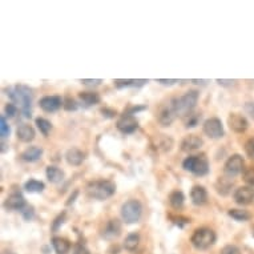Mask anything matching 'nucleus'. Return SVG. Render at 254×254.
<instances>
[{"label": "nucleus", "instance_id": "48", "mask_svg": "<svg viewBox=\"0 0 254 254\" xmlns=\"http://www.w3.org/2000/svg\"><path fill=\"white\" fill-rule=\"evenodd\" d=\"M157 83L163 84V85H173V84L179 83V80L175 79H169V80H164V79H158Z\"/></svg>", "mask_w": 254, "mask_h": 254}, {"label": "nucleus", "instance_id": "1", "mask_svg": "<svg viewBox=\"0 0 254 254\" xmlns=\"http://www.w3.org/2000/svg\"><path fill=\"white\" fill-rule=\"evenodd\" d=\"M5 95L13 101V104L20 105V111L25 119H29L32 115V91L27 85L5 88Z\"/></svg>", "mask_w": 254, "mask_h": 254}, {"label": "nucleus", "instance_id": "16", "mask_svg": "<svg viewBox=\"0 0 254 254\" xmlns=\"http://www.w3.org/2000/svg\"><path fill=\"white\" fill-rule=\"evenodd\" d=\"M121 233V222L117 218H112L105 224L104 229H103V237L107 240H112V238L119 237Z\"/></svg>", "mask_w": 254, "mask_h": 254}, {"label": "nucleus", "instance_id": "8", "mask_svg": "<svg viewBox=\"0 0 254 254\" xmlns=\"http://www.w3.org/2000/svg\"><path fill=\"white\" fill-rule=\"evenodd\" d=\"M176 117H177V112H176L173 99H171L168 103L161 105L160 109L157 111V121L163 127H169L175 121Z\"/></svg>", "mask_w": 254, "mask_h": 254}, {"label": "nucleus", "instance_id": "37", "mask_svg": "<svg viewBox=\"0 0 254 254\" xmlns=\"http://www.w3.org/2000/svg\"><path fill=\"white\" fill-rule=\"evenodd\" d=\"M245 153L246 156L250 158V160H253L254 161V137H250L248 141L245 142Z\"/></svg>", "mask_w": 254, "mask_h": 254}, {"label": "nucleus", "instance_id": "10", "mask_svg": "<svg viewBox=\"0 0 254 254\" xmlns=\"http://www.w3.org/2000/svg\"><path fill=\"white\" fill-rule=\"evenodd\" d=\"M117 129L120 130L121 133L124 134H132L134 133L138 128V121L137 119L130 115V113L124 112L120 116V119L117 120Z\"/></svg>", "mask_w": 254, "mask_h": 254}, {"label": "nucleus", "instance_id": "12", "mask_svg": "<svg viewBox=\"0 0 254 254\" xmlns=\"http://www.w3.org/2000/svg\"><path fill=\"white\" fill-rule=\"evenodd\" d=\"M40 108L47 113H54L64 105V99L60 96H44L39 101Z\"/></svg>", "mask_w": 254, "mask_h": 254}, {"label": "nucleus", "instance_id": "22", "mask_svg": "<svg viewBox=\"0 0 254 254\" xmlns=\"http://www.w3.org/2000/svg\"><path fill=\"white\" fill-rule=\"evenodd\" d=\"M79 100L84 107H92L100 103V95L97 92H80Z\"/></svg>", "mask_w": 254, "mask_h": 254}, {"label": "nucleus", "instance_id": "14", "mask_svg": "<svg viewBox=\"0 0 254 254\" xmlns=\"http://www.w3.org/2000/svg\"><path fill=\"white\" fill-rule=\"evenodd\" d=\"M3 206L7 210H21L23 212L27 204H25V198L23 197V194H20V193H12V194H9L5 198Z\"/></svg>", "mask_w": 254, "mask_h": 254}, {"label": "nucleus", "instance_id": "28", "mask_svg": "<svg viewBox=\"0 0 254 254\" xmlns=\"http://www.w3.org/2000/svg\"><path fill=\"white\" fill-rule=\"evenodd\" d=\"M24 189L28 193H42L43 190L46 189V185H44V183H43V181L31 179L24 184Z\"/></svg>", "mask_w": 254, "mask_h": 254}, {"label": "nucleus", "instance_id": "51", "mask_svg": "<svg viewBox=\"0 0 254 254\" xmlns=\"http://www.w3.org/2000/svg\"><path fill=\"white\" fill-rule=\"evenodd\" d=\"M3 254H15V253H12V252H4Z\"/></svg>", "mask_w": 254, "mask_h": 254}, {"label": "nucleus", "instance_id": "32", "mask_svg": "<svg viewBox=\"0 0 254 254\" xmlns=\"http://www.w3.org/2000/svg\"><path fill=\"white\" fill-rule=\"evenodd\" d=\"M201 121V113H190L188 115L187 117H184V124H185V128H196L197 125L200 124Z\"/></svg>", "mask_w": 254, "mask_h": 254}, {"label": "nucleus", "instance_id": "38", "mask_svg": "<svg viewBox=\"0 0 254 254\" xmlns=\"http://www.w3.org/2000/svg\"><path fill=\"white\" fill-rule=\"evenodd\" d=\"M169 217H171L172 222H173L175 225L180 226V228H183L184 225H187V224H189V222H190V220H189V218H185V217L172 216V214Z\"/></svg>", "mask_w": 254, "mask_h": 254}, {"label": "nucleus", "instance_id": "49", "mask_svg": "<svg viewBox=\"0 0 254 254\" xmlns=\"http://www.w3.org/2000/svg\"><path fill=\"white\" fill-rule=\"evenodd\" d=\"M193 84H201V85H205L206 83H209V80H192Z\"/></svg>", "mask_w": 254, "mask_h": 254}, {"label": "nucleus", "instance_id": "30", "mask_svg": "<svg viewBox=\"0 0 254 254\" xmlns=\"http://www.w3.org/2000/svg\"><path fill=\"white\" fill-rule=\"evenodd\" d=\"M35 124L38 127V129L40 130V133H42L43 136H46V137L50 134L51 129H52V124H51L47 119H44V117H38V119L35 120Z\"/></svg>", "mask_w": 254, "mask_h": 254}, {"label": "nucleus", "instance_id": "25", "mask_svg": "<svg viewBox=\"0 0 254 254\" xmlns=\"http://www.w3.org/2000/svg\"><path fill=\"white\" fill-rule=\"evenodd\" d=\"M184 202H185V196L181 190H173V192L169 194V204L173 209L176 210H180L183 209Z\"/></svg>", "mask_w": 254, "mask_h": 254}, {"label": "nucleus", "instance_id": "2", "mask_svg": "<svg viewBox=\"0 0 254 254\" xmlns=\"http://www.w3.org/2000/svg\"><path fill=\"white\" fill-rule=\"evenodd\" d=\"M85 192L89 198L93 200H107L109 197H112L116 192V185L109 181V180H96L91 181L85 188Z\"/></svg>", "mask_w": 254, "mask_h": 254}, {"label": "nucleus", "instance_id": "7", "mask_svg": "<svg viewBox=\"0 0 254 254\" xmlns=\"http://www.w3.org/2000/svg\"><path fill=\"white\" fill-rule=\"evenodd\" d=\"M242 172H245V161L242 158L241 154H233L226 160L225 165H224V173L225 176L233 179L236 176L241 175Z\"/></svg>", "mask_w": 254, "mask_h": 254}, {"label": "nucleus", "instance_id": "31", "mask_svg": "<svg viewBox=\"0 0 254 254\" xmlns=\"http://www.w3.org/2000/svg\"><path fill=\"white\" fill-rule=\"evenodd\" d=\"M172 145H173V140L171 137H168L165 134H161L157 137V142H156V146L158 149H161L163 152H167V150L172 149Z\"/></svg>", "mask_w": 254, "mask_h": 254}, {"label": "nucleus", "instance_id": "35", "mask_svg": "<svg viewBox=\"0 0 254 254\" xmlns=\"http://www.w3.org/2000/svg\"><path fill=\"white\" fill-rule=\"evenodd\" d=\"M63 108L68 111V112H73L76 109L79 108V104H77V101L75 99H72V97H65L64 99V105H63Z\"/></svg>", "mask_w": 254, "mask_h": 254}, {"label": "nucleus", "instance_id": "43", "mask_svg": "<svg viewBox=\"0 0 254 254\" xmlns=\"http://www.w3.org/2000/svg\"><path fill=\"white\" fill-rule=\"evenodd\" d=\"M100 112L103 113V116L108 117V119H113V117L117 115L116 111H113V109H111V108H107V107H105V108H101Z\"/></svg>", "mask_w": 254, "mask_h": 254}, {"label": "nucleus", "instance_id": "13", "mask_svg": "<svg viewBox=\"0 0 254 254\" xmlns=\"http://www.w3.org/2000/svg\"><path fill=\"white\" fill-rule=\"evenodd\" d=\"M236 204L250 205L254 201V189L252 187H240L233 194Z\"/></svg>", "mask_w": 254, "mask_h": 254}, {"label": "nucleus", "instance_id": "29", "mask_svg": "<svg viewBox=\"0 0 254 254\" xmlns=\"http://www.w3.org/2000/svg\"><path fill=\"white\" fill-rule=\"evenodd\" d=\"M228 214L233 220L240 221V222H245V221H249L252 218V214H250L249 210H245V209H230Z\"/></svg>", "mask_w": 254, "mask_h": 254}, {"label": "nucleus", "instance_id": "5", "mask_svg": "<svg viewBox=\"0 0 254 254\" xmlns=\"http://www.w3.org/2000/svg\"><path fill=\"white\" fill-rule=\"evenodd\" d=\"M217 240V236L214 233V230L210 228H198L194 230V233L192 234L190 242L192 245L198 250H206L210 246L214 245V242Z\"/></svg>", "mask_w": 254, "mask_h": 254}, {"label": "nucleus", "instance_id": "6", "mask_svg": "<svg viewBox=\"0 0 254 254\" xmlns=\"http://www.w3.org/2000/svg\"><path fill=\"white\" fill-rule=\"evenodd\" d=\"M142 216V205L138 200H128L121 205V217L125 224H136Z\"/></svg>", "mask_w": 254, "mask_h": 254}, {"label": "nucleus", "instance_id": "3", "mask_svg": "<svg viewBox=\"0 0 254 254\" xmlns=\"http://www.w3.org/2000/svg\"><path fill=\"white\" fill-rule=\"evenodd\" d=\"M198 97H200V93H198V91H196V89L188 91L187 93L181 97H175L173 101H175L177 116L187 117L188 115H190V113L193 112V109L196 108Z\"/></svg>", "mask_w": 254, "mask_h": 254}, {"label": "nucleus", "instance_id": "9", "mask_svg": "<svg viewBox=\"0 0 254 254\" xmlns=\"http://www.w3.org/2000/svg\"><path fill=\"white\" fill-rule=\"evenodd\" d=\"M202 129H204V133L208 137L213 138V140H217V138H221L225 136L224 125H222L220 119H217V117H210L208 120H205L204 125H202Z\"/></svg>", "mask_w": 254, "mask_h": 254}, {"label": "nucleus", "instance_id": "36", "mask_svg": "<svg viewBox=\"0 0 254 254\" xmlns=\"http://www.w3.org/2000/svg\"><path fill=\"white\" fill-rule=\"evenodd\" d=\"M65 217H67V214H65V212H63L62 214H59L56 218H55V221L52 222V232H58L59 229H60V226L65 222Z\"/></svg>", "mask_w": 254, "mask_h": 254}, {"label": "nucleus", "instance_id": "15", "mask_svg": "<svg viewBox=\"0 0 254 254\" xmlns=\"http://www.w3.org/2000/svg\"><path fill=\"white\" fill-rule=\"evenodd\" d=\"M204 145V140L196 134H189L187 137L184 138L181 141V150L183 152H194V150H198L201 146Z\"/></svg>", "mask_w": 254, "mask_h": 254}, {"label": "nucleus", "instance_id": "17", "mask_svg": "<svg viewBox=\"0 0 254 254\" xmlns=\"http://www.w3.org/2000/svg\"><path fill=\"white\" fill-rule=\"evenodd\" d=\"M190 198H192V202L197 206H201L204 205L206 201H208V192L204 187L201 185H194L190 190Z\"/></svg>", "mask_w": 254, "mask_h": 254}, {"label": "nucleus", "instance_id": "41", "mask_svg": "<svg viewBox=\"0 0 254 254\" xmlns=\"http://www.w3.org/2000/svg\"><path fill=\"white\" fill-rule=\"evenodd\" d=\"M23 217H24V220L29 221V220H32L35 216V209L34 206H31V205H27L24 208V210H23Z\"/></svg>", "mask_w": 254, "mask_h": 254}, {"label": "nucleus", "instance_id": "45", "mask_svg": "<svg viewBox=\"0 0 254 254\" xmlns=\"http://www.w3.org/2000/svg\"><path fill=\"white\" fill-rule=\"evenodd\" d=\"M245 112L249 115L252 119L254 120V103L253 101H249V103H246L245 104Z\"/></svg>", "mask_w": 254, "mask_h": 254}, {"label": "nucleus", "instance_id": "34", "mask_svg": "<svg viewBox=\"0 0 254 254\" xmlns=\"http://www.w3.org/2000/svg\"><path fill=\"white\" fill-rule=\"evenodd\" d=\"M9 133H11V129H9L8 123H7L4 116H1L0 117V136L4 140L5 137H8Z\"/></svg>", "mask_w": 254, "mask_h": 254}, {"label": "nucleus", "instance_id": "11", "mask_svg": "<svg viewBox=\"0 0 254 254\" xmlns=\"http://www.w3.org/2000/svg\"><path fill=\"white\" fill-rule=\"evenodd\" d=\"M228 125H229L230 129L236 133H244L249 128V121L240 113H230L229 117H228Z\"/></svg>", "mask_w": 254, "mask_h": 254}, {"label": "nucleus", "instance_id": "33", "mask_svg": "<svg viewBox=\"0 0 254 254\" xmlns=\"http://www.w3.org/2000/svg\"><path fill=\"white\" fill-rule=\"evenodd\" d=\"M242 179L248 184V187L254 188V167L246 168L244 175H242Z\"/></svg>", "mask_w": 254, "mask_h": 254}, {"label": "nucleus", "instance_id": "47", "mask_svg": "<svg viewBox=\"0 0 254 254\" xmlns=\"http://www.w3.org/2000/svg\"><path fill=\"white\" fill-rule=\"evenodd\" d=\"M217 83L222 85V87H232L234 83H236V80H221L217 79Z\"/></svg>", "mask_w": 254, "mask_h": 254}, {"label": "nucleus", "instance_id": "27", "mask_svg": "<svg viewBox=\"0 0 254 254\" xmlns=\"http://www.w3.org/2000/svg\"><path fill=\"white\" fill-rule=\"evenodd\" d=\"M138 244H140V234L138 233H130L128 234L124 240V249L128 250V252H133V250L137 249Z\"/></svg>", "mask_w": 254, "mask_h": 254}, {"label": "nucleus", "instance_id": "18", "mask_svg": "<svg viewBox=\"0 0 254 254\" xmlns=\"http://www.w3.org/2000/svg\"><path fill=\"white\" fill-rule=\"evenodd\" d=\"M16 136L21 142H31L34 141L36 133H35V129L31 125L21 124L17 127Z\"/></svg>", "mask_w": 254, "mask_h": 254}, {"label": "nucleus", "instance_id": "4", "mask_svg": "<svg viewBox=\"0 0 254 254\" xmlns=\"http://www.w3.org/2000/svg\"><path fill=\"white\" fill-rule=\"evenodd\" d=\"M183 168L185 171L190 172L194 176L202 177L209 173L208 157L204 153L189 156L183 161Z\"/></svg>", "mask_w": 254, "mask_h": 254}, {"label": "nucleus", "instance_id": "24", "mask_svg": "<svg viewBox=\"0 0 254 254\" xmlns=\"http://www.w3.org/2000/svg\"><path fill=\"white\" fill-rule=\"evenodd\" d=\"M52 246L56 254H67L71 250V242L67 238L54 237L52 238Z\"/></svg>", "mask_w": 254, "mask_h": 254}, {"label": "nucleus", "instance_id": "21", "mask_svg": "<svg viewBox=\"0 0 254 254\" xmlns=\"http://www.w3.org/2000/svg\"><path fill=\"white\" fill-rule=\"evenodd\" d=\"M84 158H85L84 153L80 149H77V148H71L65 153V160H67V163L69 165H72V167H79V165H81Z\"/></svg>", "mask_w": 254, "mask_h": 254}, {"label": "nucleus", "instance_id": "23", "mask_svg": "<svg viewBox=\"0 0 254 254\" xmlns=\"http://www.w3.org/2000/svg\"><path fill=\"white\" fill-rule=\"evenodd\" d=\"M46 176L50 183L59 184V183H62L63 180H64L65 173H64L60 168L55 167V165H50V167H47L46 169Z\"/></svg>", "mask_w": 254, "mask_h": 254}, {"label": "nucleus", "instance_id": "44", "mask_svg": "<svg viewBox=\"0 0 254 254\" xmlns=\"http://www.w3.org/2000/svg\"><path fill=\"white\" fill-rule=\"evenodd\" d=\"M73 254H91V253H89V250H88L87 248L83 245V244H77L75 248V252H73Z\"/></svg>", "mask_w": 254, "mask_h": 254}, {"label": "nucleus", "instance_id": "42", "mask_svg": "<svg viewBox=\"0 0 254 254\" xmlns=\"http://www.w3.org/2000/svg\"><path fill=\"white\" fill-rule=\"evenodd\" d=\"M81 81V84H84L85 87H97V85H100L101 83H103V80L101 79H83L80 80Z\"/></svg>", "mask_w": 254, "mask_h": 254}, {"label": "nucleus", "instance_id": "19", "mask_svg": "<svg viewBox=\"0 0 254 254\" xmlns=\"http://www.w3.org/2000/svg\"><path fill=\"white\" fill-rule=\"evenodd\" d=\"M233 188V180L228 176H221L216 181V190L221 196H228Z\"/></svg>", "mask_w": 254, "mask_h": 254}, {"label": "nucleus", "instance_id": "20", "mask_svg": "<svg viewBox=\"0 0 254 254\" xmlns=\"http://www.w3.org/2000/svg\"><path fill=\"white\" fill-rule=\"evenodd\" d=\"M43 156V149L39 146H29L20 154V158L25 163H36Z\"/></svg>", "mask_w": 254, "mask_h": 254}, {"label": "nucleus", "instance_id": "39", "mask_svg": "<svg viewBox=\"0 0 254 254\" xmlns=\"http://www.w3.org/2000/svg\"><path fill=\"white\" fill-rule=\"evenodd\" d=\"M221 254H241V250L236 245H226L221 249Z\"/></svg>", "mask_w": 254, "mask_h": 254}, {"label": "nucleus", "instance_id": "26", "mask_svg": "<svg viewBox=\"0 0 254 254\" xmlns=\"http://www.w3.org/2000/svg\"><path fill=\"white\" fill-rule=\"evenodd\" d=\"M115 87L119 88V89H123V88L128 87H142L144 84L148 83V80H130V79H116L115 81Z\"/></svg>", "mask_w": 254, "mask_h": 254}, {"label": "nucleus", "instance_id": "46", "mask_svg": "<svg viewBox=\"0 0 254 254\" xmlns=\"http://www.w3.org/2000/svg\"><path fill=\"white\" fill-rule=\"evenodd\" d=\"M144 109H146L145 105H140V107H129V108L127 109L125 112L130 113V115H134V113L140 112V111H144Z\"/></svg>", "mask_w": 254, "mask_h": 254}, {"label": "nucleus", "instance_id": "40", "mask_svg": "<svg viewBox=\"0 0 254 254\" xmlns=\"http://www.w3.org/2000/svg\"><path fill=\"white\" fill-rule=\"evenodd\" d=\"M4 112H5V116L7 117H15L17 113V107L13 104V103H9V104L5 105Z\"/></svg>", "mask_w": 254, "mask_h": 254}, {"label": "nucleus", "instance_id": "50", "mask_svg": "<svg viewBox=\"0 0 254 254\" xmlns=\"http://www.w3.org/2000/svg\"><path fill=\"white\" fill-rule=\"evenodd\" d=\"M77 194H79V192H77V190H76V192L73 193V196L69 197V201H68V202H67V205L72 204V202H73V201H75V198H76V196H77Z\"/></svg>", "mask_w": 254, "mask_h": 254}]
</instances>
